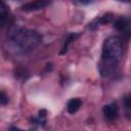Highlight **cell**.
Returning <instances> with one entry per match:
<instances>
[{
	"mask_svg": "<svg viewBox=\"0 0 131 131\" xmlns=\"http://www.w3.org/2000/svg\"><path fill=\"white\" fill-rule=\"evenodd\" d=\"M112 19H113V14H112L111 12L104 13L103 15H101V16L95 18L93 21H91V23L89 24V28L92 29V30H95V29H96L98 26H100V25H105V24L111 23Z\"/></svg>",
	"mask_w": 131,
	"mask_h": 131,
	"instance_id": "obj_6",
	"label": "cell"
},
{
	"mask_svg": "<svg viewBox=\"0 0 131 131\" xmlns=\"http://www.w3.org/2000/svg\"><path fill=\"white\" fill-rule=\"evenodd\" d=\"M75 1L80 4H83V5H87V4H90L93 2V0H75Z\"/></svg>",
	"mask_w": 131,
	"mask_h": 131,
	"instance_id": "obj_12",
	"label": "cell"
},
{
	"mask_svg": "<svg viewBox=\"0 0 131 131\" xmlns=\"http://www.w3.org/2000/svg\"><path fill=\"white\" fill-rule=\"evenodd\" d=\"M123 55L122 39L118 36H110L106 38L102 45L101 60L99 63V71L103 77L112 75Z\"/></svg>",
	"mask_w": 131,
	"mask_h": 131,
	"instance_id": "obj_1",
	"label": "cell"
},
{
	"mask_svg": "<svg viewBox=\"0 0 131 131\" xmlns=\"http://www.w3.org/2000/svg\"><path fill=\"white\" fill-rule=\"evenodd\" d=\"M102 113L107 121H115L119 116V106L116 102L108 103L103 106Z\"/></svg>",
	"mask_w": 131,
	"mask_h": 131,
	"instance_id": "obj_4",
	"label": "cell"
},
{
	"mask_svg": "<svg viewBox=\"0 0 131 131\" xmlns=\"http://www.w3.org/2000/svg\"><path fill=\"white\" fill-rule=\"evenodd\" d=\"M129 1H131V0H129Z\"/></svg>",
	"mask_w": 131,
	"mask_h": 131,
	"instance_id": "obj_13",
	"label": "cell"
},
{
	"mask_svg": "<svg viewBox=\"0 0 131 131\" xmlns=\"http://www.w3.org/2000/svg\"><path fill=\"white\" fill-rule=\"evenodd\" d=\"M41 42V36L33 30L24 28L11 29L7 36V43L14 52L27 53L35 49Z\"/></svg>",
	"mask_w": 131,
	"mask_h": 131,
	"instance_id": "obj_2",
	"label": "cell"
},
{
	"mask_svg": "<svg viewBox=\"0 0 131 131\" xmlns=\"http://www.w3.org/2000/svg\"><path fill=\"white\" fill-rule=\"evenodd\" d=\"M7 16H8V11L6 9V6H5L4 2L1 0V5H0V18H1V25H2V27L5 25L6 19H7Z\"/></svg>",
	"mask_w": 131,
	"mask_h": 131,
	"instance_id": "obj_10",
	"label": "cell"
},
{
	"mask_svg": "<svg viewBox=\"0 0 131 131\" xmlns=\"http://www.w3.org/2000/svg\"><path fill=\"white\" fill-rule=\"evenodd\" d=\"M0 102L2 105L6 104L8 102V96L6 95V93L4 91H1V94H0Z\"/></svg>",
	"mask_w": 131,
	"mask_h": 131,
	"instance_id": "obj_11",
	"label": "cell"
},
{
	"mask_svg": "<svg viewBox=\"0 0 131 131\" xmlns=\"http://www.w3.org/2000/svg\"><path fill=\"white\" fill-rule=\"evenodd\" d=\"M123 105L125 108V114L128 119H131V95H126L123 98Z\"/></svg>",
	"mask_w": 131,
	"mask_h": 131,
	"instance_id": "obj_8",
	"label": "cell"
},
{
	"mask_svg": "<svg viewBox=\"0 0 131 131\" xmlns=\"http://www.w3.org/2000/svg\"><path fill=\"white\" fill-rule=\"evenodd\" d=\"M48 3H49L48 0H34L32 2L24 4L21 8L25 11H34V10H39L44 8L45 6L48 5Z\"/></svg>",
	"mask_w": 131,
	"mask_h": 131,
	"instance_id": "obj_5",
	"label": "cell"
},
{
	"mask_svg": "<svg viewBox=\"0 0 131 131\" xmlns=\"http://www.w3.org/2000/svg\"><path fill=\"white\" fill-rule=\"evenodd\" d=\"M78 36H79V34H77V33H71V34H69V35H68L67 39L64 40L63 46H62V48H61V51H60V53H61V54H63V53H66V52H67V50H68V47H69L70 43H71V42H72L76 37H78Z\"/></svg>",
	"mask_w": 131,
	"mask_h": 131,
	"instance_id": "obj_9",
	"label": "cell"
},
{
	"mask_svg": "<svg viewBox=\"0 0 131 131\" xmlns=\"http://www.w3.org/2000/svg\"><path fill=\"white\" fill-rule=\"evenodd\" d=\"M81 105H82V101L80 98H72L69 100L67 104V111L70 114H74L80 108Z\"/></svg>",
	"mask_w": 131,
	"mask_h": 131,
	"instance_id": "obj_7",
	"label": "cell"
},
{
	"mask_svg": "<svg viewBox=\"0 0 131 131\" xmlns=\"http://www.w3.org/2000/svg\"><path fill=\"white\" fill-rule=\"evenodd\" d=\"M114 26H115L116 30L123 33L124 35H126V36L131 35V20L129 18L121 16V17L116 19Z\"/></svg>",
	"mask_w": 131,
	"mask_h": 131,
	"instance_id": "obj_3",
	"label": "cell"
}]
</instances>
